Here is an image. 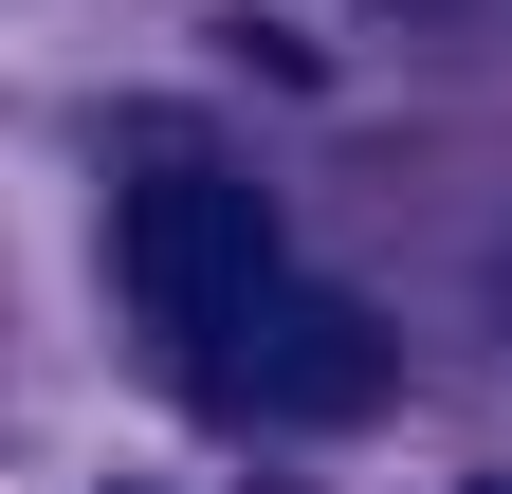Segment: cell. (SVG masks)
<instances>
[{
    "label": "cell",
    "instance_id": "obj_1",
    "mask_svg": "<svg viewBox=\"0 0 512 494\" xmlns=\"http://www.w3.org/2000/svg\"><path fill=\"white\" fill-rule=\"evenodd\" d=\"M183 385H202L220 421H275V440H330V421H366L384 385H403V330H384L366 293H330V275H275L256 312H220L202 348H183Z\"/></svg>",
    "mask_w": 512,
    "mask_h": 494
},
{
    "label": "cell",
    "instance_id": "obj_2",
    "mask_svg": "<svg viewBox=\"0 0 512 494\" xmlns=\"http://www.w3.org/2000/svg\"><path fill=\"white\" fill-rule=\"evenodd\" d=\"M293 257H275V202H256L238 165H147V183H110V293L147 312L165 348H202L220 312H256Z\"/></svg>",
    "mask_w": 512,
    "mask_h": 494
},
{
    "label": "cell",
    "instance_id": "obj_3",
    "mask_svg": "<svg viewBox=\"0 0 512 494\" xmlns=\"http://www.w3.org/2000/svg\"><path fill=\"white\" fill-rule=\"evenodd\" d=\"M494 330H512V238H494Z\"/></svg>",
    "mask_w": 512,
    "mask_h": 494
}]
</instances>
